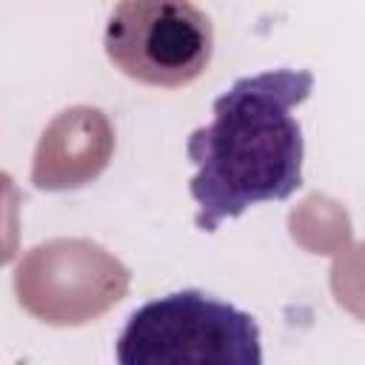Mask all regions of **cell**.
<instances>
[{"label": "cell", "mask_w": 365, "mask_h": 365, "mask_svg": "<svg viewBox=\"0 0 365 365\" xmlns=\"http://www.w3.org/2000/svg\"><path fill=\"white\" fill-rule=\"evenodd\" d=\"M314 91L308 68L240 77L214 100L211 125L194 128L185 154L197 165L188 191L205 234L251 205L282 202L302 185L305 140L291 114Z\"/></svg>", "instance_id": "1"}, {"label": "cell", "mask_w": 365, "mask_h": 365, "mask_svg": "<svg viewBox=\"0 0 365 365\" xmlns=\"http://www.w3.org/2000/svg\"><path fill=\"white\" fill-rule=\"evenodd\" d=\"M114 356L117 365H262V342L248 311L182 288L131 311Z\"/></svg>", "instance_id": "2"}, {"label": "cell", "mask_w": 365, "mask_h": 365, "mask_svg": "<svg viewBox=\"0 0 365 365\" xmlns=\"http://www.w3.org/2000/svg\"><path fill=\"white\" fill-rule=\"evenodd\" d=\"M106 57L117 71L160 88L194 83L211 63V17L182 0H125L108 14Z\"/></svg>", "instance_id": "3"}]
</instances>
